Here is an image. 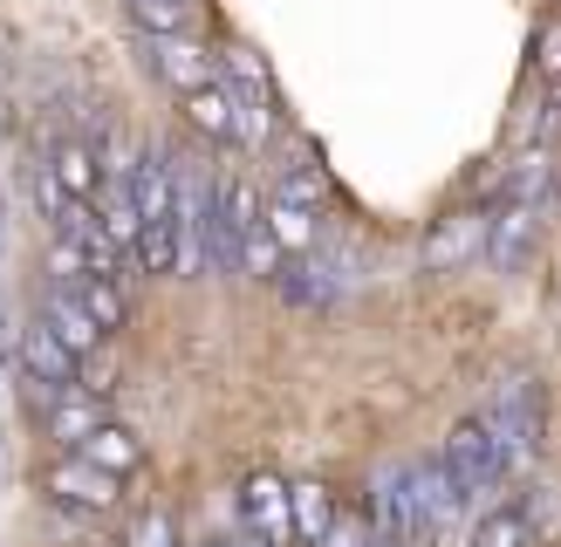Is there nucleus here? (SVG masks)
I'll list each match as a JSON object with an SVG mask.
<instances>
[{"instance_id":"nucleus-16","label":"nucleus","mask_w":561,"mask_h":547,"mask_svg":"<svg viewBox=\"0 0 561 547\" xmlns=\"http://www.w3.org/2000/svg\"><path fill=\"white\" fill-rule=\"evenodd\" d=\"M466 547H541V527H535V513H527L520 500H507V507H486L480 520H472Z\"/></svg>"},{"instance_id":"nucleus-9","label":"nucleus","mask_w":561,"mask_h":547,"mask_svg":"<svg viewBox=\"0 0 561 547\" xmlns=\"http://www.w3.org/2000/svg\"><path fill=\"white\" fill-rule=\"evenodd\" d=\"M21 376L27 383H48V391H82V356L35 315V322L21 328Z\"/></svg>"},{"instance_id":"nucleus-8","label":"nucleus","mask_w":561,"mask_h":547,"mask_svg":"<svg viewBox=\"0 0 561 547\" xmlns=\"http://www.w3.org/2000/svg\"><path fill=\"white\" fill-rule=\"evenodd\" d=\"M541 206H527V199H500L486 212V267L493 274H520L527 260H535V246H541Z\"/></svg>"},{"instance_id":"nucleus-17","label":"nucleus","mask_w":561,"mask_h":547,"mask_svg":"<svg viewBox=\"0 0 561 547\" xmlns=\"http://www.w3.org/2000/svg\"><path fill=\"white\" fill-rule=\"evenodd\" d=\"M69 294H76L82 309L96 315V328H103V336H117V328L130 322V281H110V274H82V281H76Z\"/></svg>"},{"instance_id":"nucleus-7","label":"nucleus","mask_w":561,"mask_h":547,"mask_svg":"<svg viewBox=\"0 0 561 547\" xmlns=\"http://www.w3.org/2000/svg\"><path fill=\"white\" fill-rule=\"evenodd\" d=\"M240 520H247V540L254 547H295V492L288 479L274 473H247L240 479Z\"/></svg>"},{"instance_id":"nucleus-6","label":"nucleus","mask_w":561,"mask_h":547,"mask_svg":"<svg viewBox=\"0 0 561 547\" xmlns=\"http://www.w3.org/2000/svg\"><path fill=\"white\" fill-rule=\"evenodd\" d=\"M42 492H48V500L62 507V513H90V520H103V513H117L124 479H117V473H103V465H90L82 452H62V458H48Z\"/></svg>"},{"instance_id":"nucleus-2","label":"nucleus","mask_w":561,"mask_h":547,"mask_svg":"<svg viewBox=\"0 0 561 547\" xmlns=\"http://www.w3.org/2000/svg\"><path fill=\"white\" fill-rule=\"evenodd\" d=\"M438 465H445V479L459 486V500H466V507L480 500V492H493V486H507V479H514V458H507L500 431L480 418V410H472V418H459L453 431H445Z\"/></svg>"},{"instance_id":"nucleus-14","label":"nucleus","mask_w":561,"mask_h":547,"mask_svg":"<svg viewBox=\"0 0 561 547\" xmlns=\"http://www.w3.org/2000/svg\"><path fill=\"white\" fill-rule=\"evenodd\" d=\"M35 315H42V322H48V328H55V336H62V342L76 349V356H96V349L110 342V336H103V328H96V315H90V309H82V301H76L69 288H48Z\"/></svg>"},{"instance_id":"nucleus-13","label":"nucleus","mask_w":561,"mask_h":547,"mask_svg":"<svg viewBox=\"0 0 561 547\" xmlns=\"http://www.w3.org/2000/svg\"><path fill=\"white\" fill-rule=\"evenodd\" d=\"M145 62H151L164 82H172L179 96H185V90H199V82H219L206 42H192V35H151V42H145Z\"/></svg>"},{"instance_id":"nucleus-25","label":"nucleus","mask_w":561,"mask_h":547,"mask_svg":"<svg viewBox=\"0 0 561 547\" xmlns=\"http://www.w3.org/2000/svg\"><path fill=\"white\" fill-rule=\"evenodd\" d=\"M535 69H541L548 82H561V21L541 27V42H535Z\"/></svg>"},{"instance_id":"nucleus-21","label":"nucleus","mask_w":561,"mask_h":547,"mask_svg":"<svg viewBox=\"0 0 561 547\" xmlns=\"http://www.w3.org/2000/svg\"><path fill=\"white\" fill-rule=\"evenodd\" d=\"M240 274H247V281H267V288H280V274H288V254H280V240L267 233V219L247 233V246H240Z\"/></svg>"},{"instance_id":"nucleus-11","label":"nucleus","mask_w":561,"mask_h":547,"mask_svg":"<svg viewBox=\"0 0 561 547\" xmlns=\"http://www.w3.org/2000/svg\"><path fill=\"white\" fill-rule=\"evenodd\" d=\"M42 164L55 172V185L69 191V199H103V151L90 144V137H48L42 144Z\"/></svg>"},{"instance_id":"nucleus-1","label":"nucleus","mask_w":561,"mask_h":547,"mask_svg":"<svg viewBox=\"0 0 561 547\" xmlns=\"http://www.w3.org/2000/svg\"><path fill=\"white\" fill-rule=\"evenodd\" d=\"M480 418L500 431V445H507L514 473H520V465H535L541 445H548V397H541V376H527V370L500 376L493 397L480 404Z\"/></svg>"},{"instance_id":"nucleus-3","label":"nucleus","mask_w":561,"mask_h":547,"mask_svg":"<svg viewBox=\"0 0 561 547\" xmlns=\"http://www.w3.org/2000/svg\"><path fill=\"white\" fill-rule=\"evenodd\" d=\"M370 527L390 540V547H432L438 540V520L432 507L417 500V479H411V465H383V473L370 479Z\"/></svg>"},{"instance_id":"nucleus-19","label":"nucleus","mask_w":561,"mask_h":547,"mask_svg":"<svg viewBox=\"0 0 561 547\" xmlns=\"http://www.w3.org/2000/svg\"><path fill=\"white\" fill-rule=\"evenodd\" d=\"M267 233L280 240V254H316L322 246V212H301V206H288V199H267Z\"/></svg>"},{"instance_id":"nucleus-4","label":"nucleus","mask_w":561,"mask_h":547,"mask_svg":"<svg viewBox=\"0 0 561 547\" xmlns=\"http://www.w3.org/2000/svg\"><path fill=\"white\" fill-rule=\"evenodd\" d=\"M261 219H267V206H261L254 178H240V172L213 178V226H206V260H213L219 274H240V246H247V233H254Z\"/></svg>"},{"instance_id":"nucleus-20","label":"nucleus","mask_w":561,"mask_h":547,"mask_svg":"<svg viewBox=\"0 0 561 547\" xmlns=\"http://www.w3.org/2000/svg\"><path fill=\"white\" fill-rule=\"evenodd\" d=\"M288 492H295V534H301L308 547H322V540L335 534V500H329V486H316V479H295Z\"/></svg>"},{"instance_id":"nucleus-10","label":"nucleus","mask_w":561,"mask_h":547,"mask_svg":"<svg viewBox=\"0 0 561 547\" xmlns=\"http://www.w3.org/2000/svg\"><path fill=\"white\" fill-rule=\"evenodd\" d=\"M486 254V212H453L438 219V233L417 246V260H425V274H459Z\"/></svg>"},{"instance_id":"nucleus-18","label":"nucleus","mask_w":561,"mask_h":547,"mask_svg":"<svg viewBox=\"0 0 561 547\" xmlns=\"http://www.w3.org/2000/svg\"><path fill=\"white\" fill-rule=\"evenodd\" d=\"M82 458H90V465H103V473H137V465H145V438H137L130 424H96V438H90V445H82Z\"/></svg>"},{"instance_id":"nucleus-24","label":"nucleus","mask_w":561,"mask_h":547,"mask_svg":"<svg viewBox=\"0 0 561 547\" xmlns=\"http://www.w3.org/2000/svg\"><path fill=\"white\" fill-rule=\"evenodd\" d=\"M117 547H179V527H172V513H158V507L130 513V520H124V540H117Z\"/></svg>"},{"instance_id":"nucleus-23","label":"nucleus","mask_w":561,"mask_h":547,"mask_svg":"<svg viewBox=\"0 0 561 547\" xmlns=\"http://www.w3.org/2000/svg\"><path fill=\"white\" fill-rule=\"evenodd\" d=\"M274 199H288V206H301V212H322V206H329V178L316 172V164H288V172L274 178Z\"/></svg>"},{"instance_id":"nucleus-12","label":"nucleus","mask_w":561,"mask_h":547,"mask_svg":"<svg viewBox=\"0 0 561 547\" xmlns=\"http://www.w3.org/2000/svg\"><path fill=\"white\" fill-rule=\"evenodd\" d=\"M42 438L48 445H62V452H82L96 438V424H103V397H90V391H55L48 397V410H42Z\"/></svg>"},{"instance_id":"nucleus-15","label":"nucleus","mask_w":561,"mask_h":547,"mask_svg":"<svg viewBox=\"0 0 561 547\" xmlns=\"http://www.w3.org/2000/svg\"><path fill=\"white\" fill-rule=\"evenodd\" d=\"M179 109H185V124L199 137H213V144H240V117H233L227 82H199V90H185Z\"/></svg>"},{"instance_id":"nucleus-5","label":"nucleus","mask_w":561,"mask_h":547,"mask_svg":"<svg viewBox=\"0 0 561 547\" xmlns=\"http://www.w3.org/2000/svg\"><path fill=\"white\" fill-rule=\"evenodd\" d=\"M219 82H227V96H233L240 144H267L274 124H280V96H274L267 69H261V55H254V48H227V62H219Z\"/></svg>"},{"instance_id":"nucleus-22","label":"nucleus","mask_w":561,"mask_h":547,"mask_svg":"<svg viewBox=\"0 0 561 547\" xmlns=\"http://www.w3.org/2000/svg\"><path fill=\"white\" fill-rule=\"evenodd\" d=\"M124 14L145 27V42L151 35H185V27H192V0H124Z\"/></svg>"}]
</instances>
